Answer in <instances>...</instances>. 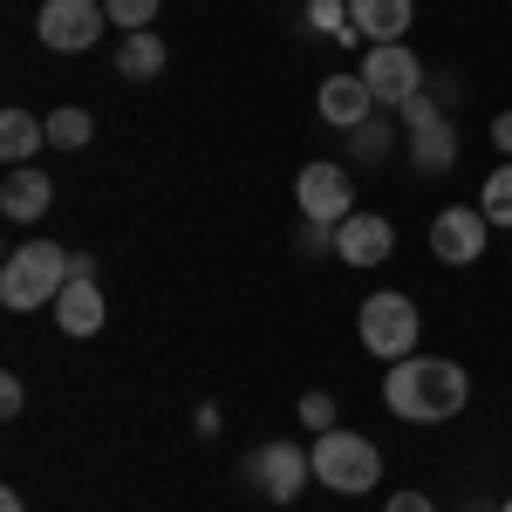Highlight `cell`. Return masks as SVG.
I'll list each match as a JSON object with an SVG mask.
<instances>
[{
  "mask_svg": "<svg viewBox=\"0 0 512 512\" xmlns=\"http://www.w3.org/2000/svg\"><path fill=\"white\" fill-rule=\"evenodd\" d=\"M383 403L403 424H451L472 403V376L451 355H403L383 369Z\"/></svg>",
  "mask_w": 512,
  "mask_h": 512,
  "instance_id": "obj_1",
  "label": "cell"
},
{
  "mask_svg": "<svg viewBox=\"0 0 512 512\" xmlns=\"http://www.w3.org/2000/svg\"><path fill=\"white\" fill-rule=\"evenodd\" d=\"M62 287H69V253L48 246V239H28V246H14V253L0 260V301H7L14 315L55 308Z\"/></svg>",
  "mask_w": 512,
  "mask_h": 512,
  "instance_id": "obj_2",
  "label": "cell"
},
{
  "mask_svg": "<svg viewBox=\"0 0 512 512\" xmlns=\"http://www.w3.org/2000/svg\"><path fill=\"white\" fill-rule=\"evenodd\" d=\"M355 335H362V349L376 355V362H403V355H417V335H424V315H417V301L410 294H369L362 308H355Z\"/></svg>",
  "mask_w": 512,
  "mask_h": 512,
  "instance_id": "obj_3",
  "label": "cell"
},
{
  "mask_svg": "<svg viewBox=\"0 0 512 512\" xmlns=\"http://www.w3.org/2000/svg\"><path fill=\"white\" fill-rule=\"evenodd\" d=\"M315 478L328 485V492H342V499H355V492H369L376 478H383V451L369 444V437H355V431H321L315 437Z\"/></svg>",
  "mask_w": 512,
  "mask_h": 512,
  "instance_id": "obj_4",
  "label": "cell"
},
{
  "mask_svg": "<svg viewBox=\"0 0 512 512\" xmlns=\"http://www.w3.org/2000/svg\"><path fill=\"white\" fill-rule=\"evenodd\" d=\"M239 478H246L260 499L294 506V499L308 492V478H315V458H308L294 437H274V444H260V451H246V458H239Z\"/></svg>",
  "mask_w": 512,
  "mask_h": 512,
  "instance_id": "obj_5",
  "label": "cell"
},
{
  "mask_svg": "<svg viewBox=\"0 0 512 512\" xmlns=\"http://www.w3.org/2000/svg\"><path fill=\"white\" fill-rule=\"evenodd\" d=\"M103 28H110L103 0H41V14H35V41H41V48H55V55H82V48H96Z\"/></svg>",
  "mask_w": 512,
  "mask_h": 512,
  "instance_id": "obj_6",
  "label": "cell"
},
{
  "mask_svg": "<svg viewBox=\"0 0 512 512\" xmlns=\"http://www.w3.org/2000/svg\"><path fill=\"white\" fill-rule=\"evenodd\" d=\"M355 76L369 82V96H376L383 110H396L403 96H417V89H424V62H417L403 41H376V48L362 55V69H355Z\"/></svg>",
  "mask_w": 512,
  "mask_h": 512,
  "instance_id": "obj_7",
  "label": "cell"
},
{
  "mask_svg": "<svg viewBox=\"0 0 512 512\" xmlns=\"http://www.w3.org/2000/svg\"><path fill=\"white\" fill-rule=\"evenodd\" d=\"M485 239H492V219H485L478 205H444L431 219V260L472 267V260H485Z\"/></svg>",
  "mask_w": 512,
  "mask_h": 512,
  "instance_id": "obj_8",
  "label": "cell"
},
{
  "mask_svg": "<svg viewBox=\"0 0 512 512\" xmlns=\"http://www.w3.org/2000/svg\"><path fill=\"white\" fill-rule=\"evenodd\" d=\"M294 205H301V219H315V226H342L355 212V185L342 164H308L301 178H294Z\"/></svg>",
  "mask_w": 512,
  "mask_h": 512,
  "instance_id": "obj_9",
  "label": "cell"
},
{
  "mask_svg": "<svg viewBox=\"0 0 512 512\" xmlns=\"http://www.w3.org/2000/svg\"><path fill=\"white\" fill-rule=\"evenodd\" d=\"M390 253H396V226L383 212H349L335 226V260L342 267H383Z\"/></svg>",
  "mask_w": 512,
  "mask_h": 512,
  "instance_id": "obj_10",
  "label": "cell"
},
{
  "mask_svg": "<svg viewBox=\"0 0 512 512\" xmlns=\"http://www.w3.org/2000/svg\"><path fill=\"white\" fill-rule=\"evenodd\" d=\"M315 110H321V123H335V130H355V123H369V117H376L383 103H376V96H369V82H362V76L349 69V76H328V82H321Z\"/></svg>",
  "mask_w": 512,
  "mask_h": 512,
  "instance_id": "obj_11",
  "label": "cell"
},
{
  "mask_svg": "<svg viewBox=\"0 0 512 512\" xmlns=\"http://www.w3.org/2000/svg\"><path fill=\"white\" fill-rule=\"evenodd\" d=\"M48 315H55V328H62V335H76V342H89V335H103V287H96V280H69V287H62V294H55V308H48Z\"/></svg>",
  "mask_w": 512,
  "mask_h": 512,
  "instance_id": "obj_12",
  "label": "cell"
},
{
  "mask_svg": "<svg viewBox=\"0 0 512 512\" xmlns=\"http://www.w3.org/2000/svg\"><path fill=\"white\" fill-rule=\"evenodd\" d=\"M48 205H55L48 171H35V164H14V171H7V185H0V212H7L14 226H35Z\"/></svg>",
  "mask_w": 512,
  "mask_h": 512,
  "instance_id": "obj_13",
  "label": "cell"
},
{
  "mask_svg": "<svg viewBox=\"0 0 512 512\" xmlns=\"http://www.w3.org/2000/svg\"><path fill=\"white\" fill-rule=\"evenodd\" d=\"M410 21H417V0H349V28L369 41V48H376V41H403Z\"/></svg>",
  "mask_w": 512,
  "mask_h": 512,
  "instance_id": "obj_14",
  "label": "cell"
},
{
  "mask_svg": "<svg viewBox=\"0 0 512 512\" xmlns=\"http://www.w3.org/2000/svg\"><path fill=\"white\" fill-rule=\"evenodd\" d=\"M41 144H48V117H28V110H0V158H7V171H14V164H35Z\"/></svg>",
  "mask_w": 512,
  "mask_h": 512,
  "instance_id": "obj_15",
  "label": "cell"
},
{
  "mask_svg": "<svg viewBox=\"0 0 512 512\" xmlns=\"http://www.w3.org/2000/svg\"><path fill=\"white\" fill-rule=\"evenodd\" d=\"M410 164H417V178H444L458 164V130H451V117L410 137Z\"/></svg>",
  "mask_w": 512,
  "mask_h": 512,
  "instance_id": "obj_16",
  "label": "cell"
},
{
  "mask_svg": "<svg viewBox=\"0 0 512 512\" xmlns=\"http://www.w3.org/2000/svg\"><path fill=\"white\" fill-rule=\"evenodd\" d=\"M117 76L123 82H151V76H164V41L144 28V35H123L117 41Z\"/></svg>",
  "mask_w": 512,
  "mask_h": 512,
  "instance_id": "obj_17",
  "label": "cell"
},
{
  "mask_svg": "<svg viewBox=\"0 0 512 512\" xmlns=\"http://www.w3.org/2000/svg\"><path fill=\"white\" fill-rule=\"evenodd\" d=\"M342 137H349V158L369 164V171L396 151V123L390 117H369V123H355V130H342Z\"/></svg>",
  "mask_w": 512,
  "mask_h": 512,
  "instance_id": "obj_18",
  "label": "cell"
},
{
  "mask_svg": "<svg viewBox=\"0 0 512 512\" xmlns=\"http://www.w3.org/2000/svg\"><path fill=\"white\" fill-rule=\"evenodd\" d=\"M89 137H96V117L89 110H76V103L69 110H48V151H82Z\"/></svg>",
  "mask_w": 512,
  "mask_h": 512,
  "instance_id": "obj_19",
  "label": "cell"
},
{
  "mask_svg": "<svg viewBox=\"0 0 512 512\" xmlns=\"http://www.w3.org/2000/svg\"><path fill=\"white\" fill-rule=\"evenodd\" d=\"M478 212H485L492 226H506V233H512V158L499 164L492 178H485V192H478Z\"/></svg>",
  "mask_w": 512,
  "mask_h": 512,
  "instance_id": "obj_20",
  "label": "cell"
},
{
  "mask_svg": "<svg viewBox=\"0 0 512 512\" xmlns=\"http://www.w3.org/2000/svg\"><path fill=\"white\" fill-rule=\"evenodd\" d=\"M103 14H110V28H123V35H144L158 21V0H103Z\"/></svg>",
  "mask_w": 512,
  "mask_h": 512,
  "instance_id": "obj_21",
  "label": "cell"
},
{
  "mask_svg": "<svg viewBox=\"0 0 512 512\" xmlns=\"http://www.w3.org/2000/svg\"><path fill=\"white\" fill-rule=\"evenodd\" d=\"M396 117L410 123V137H417V130H431V123H444V103L417 89V96H403V103H396Z\"/></svg>",
  "mask_w": 512,
  "mask_h": 512,
  "instance_id": "obj_22",
  "label": "cell"
},
{
  "mask_svg": "<svg viewBox=\"0 0 512 512\" xmlns=\"http://www.w3.org/2000/svg\"><path fill=\"white\" fill-rule=\"evenodd\" d=\"M308 28L335 41L342 28H349V0H308Z\"/></svg>",
  "mask_w": 512,
  "mask_h": 512,
  "instance_id": "obj_23",
  "label": "cell"
},
{
  "mask_svg": "<svg viewBox=\"0 0 512 512\" xmlns=\"http://www.w3.org/2000/svg\"><path fill=\"white\" fill-rule=\"evenodd\" d=\"M301 424H308V431H335V396H328V390H308V396H301Z\"/></svg>",
  "mask_w": 512,
  "mask_h": 512,
  "instance_id": "obj_24",
  "label": "cell"
},
{
  "mask_svg": "<svg viewBox=\"0 0 512 512\" xmlns=\"http://www.w3.org/2000/svg\"><path fill=\"white\" fill-rule=\"evenodd\" d=\"M21 403H28L21 376H0V417H21Z\"/></svg>",
  "mask_w": 512,
  "mask_h": 512,
  "instance_id": "obj_25",
  "label": "cell"
},
{
  "mask_svg": "<svg viewBox=\"0 0 512 512\" xmlns=\"http://www.w3.org/2000/svg\"><path fill=\"white\" fill-rule=\"evenodd\" d=\"M383 512H437V506L424 499V492H390V499H383Z\"/></svg>",
  "mask_w": 512,
  "mask_h": 512,
  "instance_id": "obj_26",
  "label": "cell"
},
{
  "mask_svg": "<svg viewBox=\"0 0 512 512\" xmlns=\"http://www.w3.org/2000/svg\"><path fill=\"white\" fill-rule=\"evenodd\" d=\"M492 144L512 158V110H499V117H492Z\"/></svg>",
  "mask_w": 512,
  "mask_h": 512,
  "instance_id": "obj_27",
  "label": "cell"
},
{
  "mask_svg": "<svg viewBox=\"0 0 512 512\" xmlns=\"http://www.w3.org/2000/svg\"><path fill=\"white\" fill-rule=\"evenodd\" d=\"M192 424H198V437H219V431H226V424H219V410H212V403H198V417H192Z\"/></svg>",
  "mask_w": 512,
  "mask_h": 512,
  "instance_id": "obj_28",
  "label": "cell"
},
{
  "mask_svg": "<svg viewBox=\"0 0 512 512\" xmlns=\"http://www.w3.org/2000/svg\"><path fill=\"white\" fill-rule=\"evenodd\" d=\"M69 280H96V253H69Z\"/></svg>",
  "mask_w": 512,
  "mask_h": 512,
  "instance_id": "obj_29",
  "label": "cell"
},
{
  "mask_svg": "<svg viewBox=\"0 0 512 512\" xmlns=\"http://www.w3.org/2000/svg\"><path fill=\"white\" fill-rule=\"evenodd\" d=\"M0 512H28V506H21V492H0Z\"/></svg>",
  "mask_w": 512,
  "mask_h": 512,
  "instance_id": "obj_30",
  "label": "cell"
},
{
  "mask_svg": "<svg viewBox=\"0 0 512 512\" xmlns=\"http://www.w3.org/2000/svg\"><path fill=\"white\" fill-rule=\"evenodd\" d=\"M465 512H485V506H465Z\"/></svg>",
  "mask_w": 512,
  "mask_h": 512,
  "instance_id": "obj_31",
  "label": "cell"
},
{
  "mask_svg": "<svg viewBox=\"0 0 512 512\" xmlns=\"http://www.w3.org/2000/svg\"><path fill=\"white\" fill-rule=\"evenodd\" d=\"M499 512H512V499H506V506H499Z\"/></svg>",
  "mask_w": 512,
  "mask_h": 512,
  "instance_id": "obj_32",
  "label": "cell"
}]
</instances>
